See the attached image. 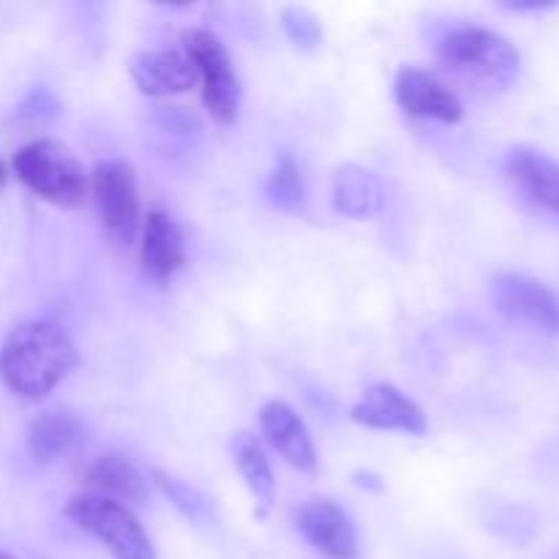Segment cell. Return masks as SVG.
I'll return each instance as SVG.
<instances>
[{"instance_id": "1", "label": "cell", "mask_w": 559, "mask_h": 559, "mask_svg": "<svg viewBox=\"0 0 559 559\" xmlns=\"http://www.w3.org/2000/svg\"><path fill=\"white\" fill-rule=\"evenodd\" d=\"M80 364L69 333L52 320L20 322L0 347V382L22 402L49 396Z\"/></svg>"}, {"instance_id": "2", "label": "cell", "mask_w": 559, "mask_h": 559, "mask_svg": "<svg viewBox=\"0 0 559 559\" xmlns=\"http://www.w3.org/2000/svg\"><path fill=\"white\" fill-rule=\"evenodd\" d=\"M437 58L459 80L475 87L502 91L516 82L522 55L506 36L486 27H459L437 44Z\"/></svg>"}, {"instance_id": "3", "label": "cell", "mask_w": 559, "mask_h": 559, "mask_svg": "<svg viewBox=\"0 0 559 559\" xmlns=\"http://www.w3.org/2000/svg\"><path fill=\"white\" fill-rule=\"evenodd\" d=\"M11 173L31 194L58 207H74L87 197V173L69 145L58 140H33L11 158Z\"/></svg>"}, {"instance_id": "4", "label": "cell", "mask_w": 559, "mask_h": 559, "mask_svg": "<svg viewBox=\"0 0 559 559\" xmlns=\"http://www.w3.org/2000/svg\"><path fill=\"white\" fill-rule=\"evenodd\" d=\"M63 513L76 530L96 538L115 559H156L153 540L123 502L82 491L66 502Z\"/></svg>"}, {"instance_id": "5", "label": "cell", "mask_w": 559, "mask_h": 559, "mask_svg": "<svg viewBox=\"0 0 559 559\" xmlns=\"http://www.w3.org/2000/svg\"><path fill=\"white\" fill-rule=\"evenodd\" d=\"M183 52L197 69L202 85V104L218 126H233L240 109V76L233 55L211 31H191L183 38Z\"/></svg>"}, {"instance_id": "6", "label": "cell", "mask_w": 559, "mask_h": 559, "mask_svg": "<svg viewBox=\"0 0 559 559\" xmlns=\"http://www.w3.org/2000/svg\"><path fill=\"white\" fill-rule=\"evenodd\" d=\"M87 194L93 197L102 227L118 243H134L136 233L142 229V205L134 167L123 158L98 162L87 173Z\"/></svg>"}, {"instance_id": "7", "label": "cell", "mask_w": 559, "mask_h": 559, "mask_svg": "<svg viewBox=\"0 0 559 559\" xmlns=\"http://www.w3.org/2000/svg\"><path fill=\"white\" fill-rule=\"evenodd\" d=\"M491 300L511 322L559 336V295L524 273H500L491 282Z\"/></svg>"}, {"instance_id": "8", "label": "cell", "mask_w": 559, "mask_h": 559, "mask_svg": "<svg viewBox=\"0 0 559 559\" xmlns=\"http://www.w3.org/2000/svg\"><path fill=\"white\" fill-rule=\"evenodd\" d=\"M295 530L309 546H314L328 559H358L360 540L353 519L342 511L333 500L317 497L304 502L293 513Z\"/></svg>"}, {"instance_id": "9", "label": "cell", "mask_w": 559, "mask_h": 559, "mask_svg": "<svg viewBox=\"0 0 559 559\" xmlns=\"http://www.w3.org/2000/svg\"><path fill=\"white\" fill-rule=\"evenodd\" d=\"M393 96H396L399 109L409 118L437 120V123H459L464 118L462 98L440 76L418 66L399 69Z\"/></svg>"}, {"instance_id": "10", "label": "cell", "mask_w": 559, "mask_h": 559, "mask_svg": "<svg viewBox=\"0 0 559 559\" xmlns=\"http://www.w3.org/2000/svg\"><path fill=\"white\" fill-rule=\"evenodd\" d=\"M131 82L142 96L169 98L197 85V69L183 49H142L129 63Z\"/></svg>"}, {"instance_id": "11", "label": "cell", "mask_w": 559, "mask_h": 559, "mask_svg": "<svg viewBox=\"0 0 559 559\" xmlns=\"http://www.w3.org/2000/svg\"><path fill=\"white\" fill-rule=\"evenodd\" d=\"M349 415L355 424L366 426V429L402 431L409 437H420L429 429V420H426L420 404L388 382L369 388Z\"/></svg>"}, {"instance_id": "12", "label": "cell", "mask_w": 559, "mask_h": 559, "mask_svg": "<svg viewBox=\"0 0 559 559\" xmlns=\"http://www.w3.org/2000/svg\"><path fill=\"white\" fill-rule=\"evenodd\" d=\"M140 262L153 282H169L189 265L183 229L169 213L151 211L142 218Z\"/></svg>"}, {"instance_id": "13", "label": "cell", "mask_w": 559, "mask_h": 559, "mask_svg": "<svg viewBox=\"0 0 559 559\" xmlns=\"http://www.w3.org/2000/svg\"><path fill=\"white\" fill-rule=\"evenodd\" d=\"M260 429L267 445L300 473H317V448L304 418L287 402H265L260 409Z\"/></svg>"}, {"instance_id": "14", "label": "cell", "mask_w": 559, "mask_h": 559, "mask_svg": "<svg viewBox=\"0 0 559 559\" xmlns=\"http://www.w3.org/2000/svg\"><path fill=\"white\" fill-rule=\"evenodd\" d=\"M508 180L533 207L559 218V164L535 147H513L506 162Z\"/></svg>"}, {"instance_id": "15", "label": "cell", "mask_w": 559, "mask_h": 559, "mask_svg": "<svg viewBox=\"0 0 559 559\" xmlns=\"http://www.w3.org/2000/svg\"><path fill=\"white\" fill-rule=\"evenodd\" d=\"M82 484L91 495L107 497V500L123 502V506H145L151 489L147 475L123 453H102L93 459L91 467L82 475Z\"/></svg>"}, {"instance_id": "16", "label": "cell", "mask_w": 559, "mask_h": 559, "mask_svg": "<svg viewBox=\"0 0 559 559\" xmlns=\"http://www.w3.org/2000/svg\"><path fill=\"white\" fill-rule=\"evenodd\" d=\"M87 429L71 413H41L27 426V453L36 464H55L85 448Z\"/></svg>"}, {"instance_id": "17", "label": "cell", "mask_w": 559, "mask_h": 559, "mask_svg": "<svg viewBox=\"0 0 559 559\" xmlns=\"http://www.w3.org/2000/svg\"><path fill=\"white\" fill-rule=\"evenodd\" d=\"M333 207L347 218H371L385 207V189L369 169L342 164L333 173Z\"/></svg>"}, {"instance_id": "18", "label": "cell", "mask_w": 559, "mask_h": 559, "mask_svg": "<svg viewBox=\"0 0 559 559\" xmlns=\"http://www.w3.org/2000/svg\"><path fill=\"white\" fill-rule=\"evenodd\" d=\"M233 459L246 489L260 502L262 511H267L276 500V478H273V467L267 462L262 442L249 431H240L233 437Z\"/></svg>"}, {"instance_id": "19", "label": "cell", "mask_w": 559, "mask_h": 559, "mask_svg": "<svg viewBox=\"0 0 559 559\" xmlns=\"http://www.w3.org/2000/svg\"><path fill=\"white\" fill-rule=\"evenodd\" d=\"M151 480L156 484V489L162 491L186 519H189V522L197 524V527H207V524L216 522V508H213L211 497L202 489L186 484L178 475L164 473V469H151Z\"/></svg>"}, {"instance_id": "20", "label": "cell", "mask_w": 559, "mask_h": 559, "mask_svg": "<svg viewBox=\"0 0 559 559\" xmlns=\"http://www.w3.org/2000/svg\"><path fill=\"white\" fill-rule=\"evenodd\" d=\"M265 197L278 211H298L306 202V183L300 175L298 164L289 153L276 158L271 175L265 180Z\"/></svg>"}, {"instance_id": "21", "label": "cell", "mask_w": 559, "mask_h": 559, "mask_svg": "<svg viewBox=\"0 0 559 559\" xmlns=\"http://www.w3.org/2000/svg\"><path fill=\"white\" fill-rule=\"evenodd\" d=\"M151 123L156 129V136L162 140V145L169 147V151L194 145L202 134L200 118L183 107H162L158 112H153Z\"/></svg>"}, {"instance_id": "22", "label": "cell", "mask_w": 559, "mask_h": 559, "mask_svg": "<svg viewBox=\"0 0 559 559\" xmlns=\"http://www.w3.org/2000/svg\"><path fill=\"white\" fill-rule=\"evenodd\" d=\"M282 27L289 41L298 49H317L322 44V38H325L320 16L314 11L304 9V5H287V9H282Z\"/></svg>"}, {"instance_id": "23", "label": "cell", "mask_w": 559, "mask_h": 559, "mask_svg": "<svg viewBox=\"0 0 559 559\" xmlns=\"http://www.w3.org/2000/svg\"><path fill=\"white\" fill-rule=\"evenodd\" d=\"M58 112H60L58 98H55L49 91H44V87H36V91L25 98V104H22V109H20L22 118L38 120V123H41V120L55 118Z\"/></svg>"}, {"instance_id": "24", "label": "cell", "mask_w": 559, "mask_h": 559, "mask_svg": "<svg viewBox=\"0 0 559 559\" xmlns=\"http://www.w3.org/2000/svg\"><path fill=\"white\" fill-rule=\"evenodd\" d=\"M502 9L516 11V14H540V11L557 9V3L555 0H506Z\"/></svg>"}, {"instance_id": "25", "label": "cell", "mask_w": 559, "mask_h": 559, "mask_svg": "<svg viewBox=\"0 0 559 559\" xmlns=\"http://www.w3.org/2000/svg\"><path fill=\"white\" fill-rule=\"evenodd\" d=\"M355 484L358 486H369V489H382V484H380V478H374V475L371 473H355Z\"/></svg>"}, {"instance_id": "26", "label": "cell", "mask_w": 559, "mask_h": 559, "mask_svg": "<svg viewBox=\"0 0 559 559\" xmlns=\"http://www.w3.org/2000/svg\"><path fill=\"white\" fill-rule=\"evenodd\" d=\"M5 183H9V167H5V162L0 158V191L5 189Z\"/></svg>"}, {"instance_id": "27", "label": "cell", "mask_w": 559, "mask_h": 559, "mask_svg": "<svg viewBox=\"0 0 559 559\" xmlns=\"http://www.w3.org/2000/svg\"><path fill=\"white\" fill-rule=\"evenodd\" d=\"M0 559H16V557L9 555V551H0Z\"/></svg>"}]
</instances>
